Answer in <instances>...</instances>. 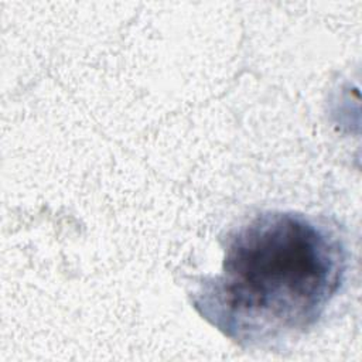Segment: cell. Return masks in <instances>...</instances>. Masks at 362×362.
Instances as JSON below:
<instances>
[{"instance_id": "1", "label": "cell", "mask_w": 362, "mask_h": 362, "mask_svg": "<svg viewBox=\"0 0 362 362\" xmlns=\"http://www.w3.org/2000/svg\"><path fill=\"white\" fill-rule=\"evenodd\" d=\"M346 270L342 240L290 211L255 215L226 236L221 272L191 294L198 314L239 345H263L313 327Z\"/></svg>"}]
</instances>
